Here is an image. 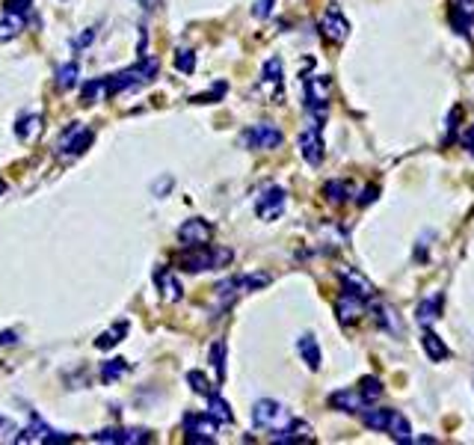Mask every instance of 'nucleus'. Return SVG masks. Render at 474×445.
I'll return each mask as SVG.
<instances>
[{
    "label": "nucleus",
    "instance_id": "obj_1",
    "mask_svg": "<svg viewBox=\"0 0 474 445\" xmlns=\"http://www.w3.org/2000/svg\"><path fill=\"white\" fill-rule=\"evenodd\" d=\"M234 253L229 246H193L190 253L181 255V267L190 270V274H199V270H222L231 264Z\"/></svg>",
    "mask_w": 474,
    "mask_h": 445
},
{
    "label": "nucleus",
    "instance_id": "obj_2",
    "mask_svg": "<svg viewBox=\"0 0 474 445\" xmlns=\"http://www.w3.org/2000/svg\"><path fill=\"white\" fill-rule=\"evenodd\" d=\"M303 86H306V107L311 113V125L320 128V122L326 119V104H329V92H332L329 78H323V74H311V78H306Z\"/></svg>",
    "mask_w": 474,
    "mask_h": 445
},
{
    "label": "nucleus",
    "instance_id": "obj_3",
    "mask_svg": "<svg viewBox=\"0 0 474 445\" xmlns=\"http://www.w3.org/2000/svg\"><path fill=\"white\" fill-rule=\"evenodd\" d=\"M160 63L157 59H143L140 66H131V69H124L119 74H113V78H107L104 86H107V92L110 95H116L122 90H131V86H140V83H148L157 74Z\"/></svg>",
    "mask_w": 474,
    "mask_h": 445
},
{
    "label": "nucleus",
    "instance_id": "obj_4",
    "mask_svg": "<svg viewBox=\"0 0 474 445\" xmlns=\"http://www.w3.org/2000/svg\"><path fill=\"white\" fill-rule=\"evenodd\" d=\"M288 422H291V413L285 410V404L273 401V398L255 401V407H252V425H255V428L273 430V434H276V430L288 428Z\"/></svg>",
    "mask_w": 474,
    "mask_h": 445
},
{
    "label": "nucleus",
    "instance_id": "obj_5",
    "mask_svg": "<svg viewBox=\"0 0 474 445\" xmlns=\"http://www.w3.org/2000/svg\"><path fill=\"white\" fill-rule=\"evenodd\" d=\"M285 205H288V193H285L282 188H267V190H261V196L255 199V214L261 220H279L285 214Z\"/></svg>",
    "mask_w": 474,
    "mask_h": 445
},
{
    "label": "nucleus",
    "instance_id": "obj_6",
    "mask_svg": "<svg viewBox=\"0 0 474 445\" xmlns=\"http://www.w3.org/2000/svg\"><path fill=\"white\" fill-rule=\"evenodd\" d=\"M240 140L249 148H276V146H282L285 137H282V131L273 125V122H261V125L246 128Z\"/></svg>",
    "mask_w": 474,
    "mask_h": 445
},
{
    "label": "nucleus",
    "instance_id": "obj_7",
    "mask_svg": "<svg viewBox=\"0 0 474 445\" xmlns=\"http://www.w3.org/2000/svg\"><path fill=\"white\" fill-rule=\"evenodd\" d=\"M95 442H113V445H140V442H148L152 434H148L145 428H104L92 434Z\"/></svg>",
    "mask_w": 474,
    "mask_h": 445
},
{
    "label": "nucleus",
    "instance_id": "obj_8",
    "mask_svg": "<svg viewBox=\"0 0 474 445\" xmlns=\"http://www.w3.org/2000/svg\"><path fill=\"white\" fill-rule=\"evenodd\" d=\"M184 430H187V442H214L217 434V422L208 413H187L184 416Z\"/></svg>",
    "mask_w": 474,
    "mask_h": 445
},
{
    "label": "nucleus",
    "instance_id": "obj_9",
    "mask_svg": "<svg viewBox=\"0 0 474 445\" xmlns=\"http://www.w3.org/2000/svg\"><path fill=\"white\" fill-rule=\"evenodd\" d=\"M210 234H214V229H210V222H208V220H202V217H193V220L181 222V229H178V241L187 246V250H193V246H205V243H210Z\"/></svg>",
    "mask_w": 474,
    "mask_h": 445
},
{
    "label": "nucleus",
    "instance_id": "obj_10",
    "mask_svg": "<svg viewBox=\"0 0 474 445\" xmlns=\"http://www.w3.org/2000/svg\"><path fill=\"white\" fill-rule=\"evenodd\" d=\"M92 140H95V134L89 131V128H83V125H74L62 134V140H59V155H69V157H74V155H83L86 148L92 146Z\"/></svg>",
    "mask_w": 474,
    "mask_h": 445
},
{
    "label": "nucleus",
    "instance_id": "obj_11",
    "mask_svg": "<svg viewBox=\"0 0 474 445\" xmlns=\"http://www.w3.org/2000/svg\"><path fill=\"white\" fill-rule=\"evenodd\" d=\"M69 439H74L71 434H57V430H51L48 428L42 418H33V422L21 430V434H15V442H69Z\"/></svg>",
    "mask_w": 474,
    "mask_h": 445
},
{
    "label": "nucleus",
    "instance_id": "obj_12",
    "mask_svg": "<svg viewBox=\"0 0 474 445\" xmlns=\"http://www.w3.org/2000/svg\"><path fill=\"white\" fill-rule=\"evenodd\" d=\"M320 33L326 36L329 42H335V45H341L347 36H350V21H347L344 15H341V9L338 6H329L326 9V15H323V21H320Z\"/></svg>",
    "mask_w": 474,
    "mask_h": 445
},
{
    "label": "nucleus",
    "instance_id": "obj_13",
    "mask_svg": "<svg viewBox=\"0 0 474 445\" xmlns=\"http://www.w3.org/2000/svg\"><path fill=\"white\" fill-rule=\"evenodd\" d=\"M296 146H299V155L306 157L308 167H320V164H323V140H320V128H315V125L306 128L303 134H299Z\"/></svg>",
    "mask_w": 474,
    "mask_h": 445
},
{
    "label": "nucleus",
    "instance_id": "obj_14",
    "mask_svg": "<svg viewBox=\"0 0 474 445\" xmlns=\"http://www.w3.org/2000/svg\"><path fill=\"white\" fill-rule=\"evenodd\" d=\"M335 315H338V320L344 327H350L361 315H365V300L356 297V294H350V291H341V297L335 300Z\"/></svg>",
    "mask_w": 474,
    "mask_h": 445
},
{
    "label": "nucleus",
    "instance_id": "obj_15",
    "mask_svg": "<svg viewBox=\"0 0 474 445\" xmlns=\"http://www.w3.org/2000/svg\"><path fill=\"white\" fill-rule=\"evenodd\" d=\"M368 404L371 401L359 389H338L329 395V407H335V410H341V413H361Z\"/></svg>",
    "mask_w": 474,
    "mask_h": 445
},
{
    "label": "nucleus",
    "instance_id": "obj_16",
    "mask_svg": "<svg viewBox=\"0 0 474 445\" xmlns=\"http://www.w3.org/2000/svg\"><path fill=\"white\" fill-rule=\"evenodd\" d=\"M341 282H344V291L361 297V300H373V294H377L373 282H371L368 276H361L356 267H344V270H341Z\"/></svg>",
    "mask_w": 474,
    "mask_h": 445
},
{
    "label": "nucleus",
    "instance_id": "obj_17",
    "mask_svg": "<svg viewBox=\"0 0 474 445\" xmlns=\"http://www.w3.org/2000/svg\"><path fill=\"white\" fill-rule=\"evenodd\" d=\"M315 437H311V425L308 422H288V428H282L273 434V442H285V445H291V442H311Z\"/></svg>",
    "mask_w": 474,
    "mask_h": 445
},
{
    "label": "nucleus",
    "instance_id": "obj_18",
    "mask_svg": "<svg viewBox=\"0 0 474 445\" xmlns=\"http://www.w3.org/2000/svg\"><path fill=\"white\" fill-rule=\"evenodd\" d=\"M296 351H299L303 362H306L311 371L320 368V348H317V339L311 336V332H303V336L296 339Z\"/></svg>",
    "mask_w": 474,
    "mask_h": 445
},
{
    "label": "nucleus",
    "instance_id": "obj_19",
    "mask_svg": "<svg viewBox=\"0 0 474 445\" xmlns=\"http://www.w3.org/2000/svg\"><path fill=\"white\" fill-rule=\"evenodd\" d=\"M210 418H214L217 425H231L234 422V413H231V407H229V401L222 398V395H217V392H210L208 395V410H205Z\"/></svg>",
    "mask_w": 474,
    "mask_h": 445
},
{
    "label": "nucleus",
    "instance_id": "obj_20",
    "mask_svg": "<svg viewBox=\"0 0 474 445\" xmlns=\"http://www.w3.org/2000/svg\"><path fill=\"white\" fill-rule=\"evenodd\" d=\"M451 18H454V30L459 36H468V27L474 21V0H457Z\"/></svg>",
    "mask_w": 474,
    "mask_h": 445
},
{
    "label": "nucleus",
    "instance_id": "obj_21",
    "mask_svg": "<svg viewBox=\"0 0 474 445\" xmlns=\"http://www.w3.org/2000/svg\"><path fill=\"white\" fill-rule=\"evenodd\" d=\"M385 430L392 434L394 442H412V428H409V418H406L403 413H397V410H392Z\"/></svg>",
    "mask_w": 474,
    "mask_h": 445
},
{
    "label": "nucleus",
    "instance_id": "obj_22",
    "mask_svg": "<svg viewBox=\"0 0 474 445\" xmlns=\"http://www.w3.org/2000/svg\"><path fill=\"white\" fill-rule=\"evenodd\" d=\"M24 30V15L21 12H3V18H0V42H9L15 39V36Z\"/></svg>",
    "mask_w": 474,
    "mask_h": 445
},
{
    "label": "nucleus",
    "instance_id": "obj_23",
    "mask_svg": "<svg viewBox=\"0 0 474 445\" xmlns=\"http://www.w3.org/2000/svg\"><path fill=\"white\" fill-rule=\"evenodd\" d=\"M155 282H157V288L164 291L166 300H181V282L169 274V270H157L155 274Z\"/></svg>",
    "mask_w": 474,
    "mask_h": 445
},
{
    "label": "nucleus",
    "instance_id": "obj_24",
    "mask_svg": "<svg viewBox=\"0 0 474 445\" xmlns=\"http://www.w3.org/2000/svg\"><path fill=\"white\" fill-rule=\"evenodd\" d=\"M424 351H427V356H430L433 362H442L445 356H447V344H445L439 336H436L433 330L424 327Z\"/></svg>",
    "mask_w": 474,
    "mask_h": 445
},
{
    "label": "nucleus",
    "instance_id": "obj_25",
    "mask_svg": "<svg viewBox=\"0 0 474 445\" xmlns=\"http://www.w3.org/2000/svg\"><path fill=\"white\" fill-rule=\"evenodd\" d=\"M439 306H442V297L436 294V297H430V300H424L421 306H418V324L421 327H430L436 318H439Z\"/></svg>",
    "mask_w": 474,
    "mask_h": 445
},
{
    "label": "nucleus",
    "instance_id": "obj_26",
    "mask_svg": "<svg viewBox=\"0 0 474 445\" xmlns=\"http://www.w3.org/2000/svg\"><path fill=\"white\" fill-rule=\"evenodd\" d=\"M210 365H214V371H217V383L226 380V341L210 344Z\"/></svg>",
    "mask_w": 474,
    "mask_h": 445
},
{
    "label": "nucleus",
    "instance_id": "obj_27",
    "mask_svg": "<svg viewBox=\"0 0 474 445\" xmlns=\"http://www.w3.org/2000/svg\"><path fill=\"white\" fill-rule=\"evenodd\" d=\"M389 416H392V410H371V407H365V410H361V422H365L371 430H385Z\"/></svg>",
    "mask_w": 474,
    "mask_h": 445
},
{
    "label": "nucleus",
    "instance_id": "obj_28",
    "mask_svg": "<svg viewBox=\"0 0 474 445\" xmlns=\"http://www.w3.org/2000/svg\"><path fill=\"white\" fill-rule=\"evenodd\" d=\"M78 74H80V66H78V63H66V66L57 71V86H59V90H71V86L78 83Z\"/></svg>",
    "mask_w": 474,
    "mask_h": 445
},
{
    "label": "nucleus",
    "instance_id": "obj_29",
    "mask_svg": "<svg viewBox=\"0 0 474 445\" xmlns=\"http://www.w3.org/2000/svg\"><path fill=\"white\" fill-rule=\"evenodd\" d=\"M124 324H116L113 330H107V332H101V336H98V341H95V348L98 351H107V348H113V344H119L122 341V336H124Z\"/></svg>",
    "mask_w": 474,
    "mask_h": 445
},
{
    "label": "nucleus",
    "instance_id": "obj_30",
    "mask_svg": "<svg viewBox=\"0 0 474 445\" xmlns=\"http://www.w3.org/2000/svg\"><path fill=\"white\" fill-rule=\"evenodd\" d=\"M323 193H326V199H329V202L341 205V202H347V196H350V188H347L344 181H326V188H323Z\"/></svg>",
    "mask_w": 474,
    "mask_h": 445
},
{
    "label": "nucleus",
    "instance_id": "obj_31",
    "mask_svg": "<svg viewBox=\"0 0 474 445\" xmlns=\"http://www.w3.org/2000/svg\"><path fill=\"white\" fill-rule=\"evenodd\" d=\"M264 80L270 83V86H282V59L279 57H270L267 63H264Z\"/></svg>",
    "mask_w": 474,
    "mask_h": 445
},
{
    "label": "nucleus",
    "instance_id": "obj_32",
    "mask_svg": "<svg viewBox=\"0 0 474 445\" xmlns=\"http://www.w3.org/2000/svg\"><path fill=\"white\" fill-rule=\"evenodd\" d=\"M373 318H377V324L385 327V330H397V318L389 306H382V303H373Z\"/></svg>",
    "mask_w": 474,
    "mask_h": 445
},
{
    "label": "nucleus",
    "instance_id": "obj_33",
    "mask_svg": "<svg viewBox=\"0 0 474 445\" xmlns=\"http://www.w3.org/2000/svg\"><path fill=\"white\" fill-rule=\"evenodd\" d=\"M187 383H190V389L196 395H210L214 392V386L208 383V377L202 374V371H187Z\"/></svg>",
    "mask_w": 474,
    "mask_h": 445
},
{
    "label": "nucleus",
    "instance_id": "obj_34",
    "mask_svg": "<svg viewBox=\"0 0 474 445\" xmlns=\"http://www.w3.org/2000/svg\"><path fill=\"white\" fill-rule=\"evenodd\" d=\"M359 392L365 395L368 401H377L380 395H382V383H380V377H361V386H359Z\"/></svg>",
    "mask_w": 474,
    "mask_h": 445
},
{
    "label": "nucleus",
    "instance_id": "obj_35",
    "mask_svg": "<svg viewBox=\"0 0 474 445\" xmlns=\"http://www.w3.org/2000/svg\"><path fill=\"white\" fill-rule=\"evenodd\" d=\"M124 371H128V362H124V360H110V362H104V368H101V380L110 383V380L122 377Z\"/></svg>",
    "mask_w": 474,
    "mask_h": 445
},
{
    "label": "nucleus",
    "instance_id": "obj_36",
    "mask_svg": "<svg viewBox=\"0 0 474 445\" xmlns=\"http://www.w3.org/2000/svg\"><path fill=\"white\" fill-rule=\"evenodd\" d=\"M175 69L184 71V74H193V69H196V54L187 51V48H184V51H178V54H175Z\"/></svg>",
    "mask_w": 474,
    "mask_h": 445
},
{
    "label": "nucleus",
    "instance_id": "obj_37",
    "mask_svg": "<svg viewBox=\"0 0 474 445\" xmlns=\"http://www.w3.org/2000/svg\"><path fill=\"white\" fill-rule=\"evenodd\" d=\"M39 128H42V119H36V116H27V119H21L18 125H15V134H18L21 140H27L30 134H33V131H39Z\"/></svg>",
    "mask_w": 474,
    "mask_h": 445
},
{
    "label": "nucleus",
    "instance_id": "obj_38",
    "mask_svg": "<svg viewBox=\"0 0 474 445\" xmlns=\"http://www.w3.org/2000/svg\"><path fill=\"white\" fill-rule=\"evenodd\" d=\"M101 90H107L101 78H95V80L86 83L83 86V104H95V98H98V92H101Z\"/></svg>",
    "mask_w": 474,
    "mask_h": 445
},
{
    "label": "nucleus",
    "instance_id": "obj_39",
    "mask_svg": "<svg viewBox=\"0 0 474 445\" xmlns=\"http://www.w3.org/2000/svg\"><path fill=\"white\" fill-rule=\"evenodd\" d=\"M273 3H276V0H258L255 3V18H267L273 12Z\"/></svg>",
    "mask_w": 474,
    "mask_h": 445
},
{
    "label": "nucleus",
    "instance_id": "obj_40",
    "mask_svg": "<svg viewBox=\"0 0 474 445\" xmlns=\"http://www.w3.org/2000/svg\"><path fill=\"white\" fill-rule=\"evenodd\" d=\"M6 9H9V12H21V15H27L30 0H6Z\"/></svg>",
    "mask_w": 474,
    "mask_h": 445
},
{
    "label": "nucleus",
    "instance_id": "obj_41",
    "mask_svg": "<svg viewBox=\"0 0 474 445\" xmlns=\"http://www.w3.org/2000/svg\"><path fill=\"white\" fill-rule=\"evenodd\" d=\"M92 39H95V33H92V30H86V33H80L78 39H74V48H83V45H89Z\"/></svg>",
    "mask_w": 474,
    "mask_h": 445
},
{
    "label": "nucleus",
    "instance_id": "obj_42",
    "mask_svg": "<svg viewBox=\"0 0 474 445\" xmlns=\"http://www.w3.org/2000/svg\"><path fill=\"white\" fill-rule=\"evenodd\" d=\"M12 341H18V332H12V330L0 332V344H12Z\"/></svg>",
    "mask_w": 474,
    "mask_h": 445
},
{
    "label": "nucleus",
    "instance_id": "obj_43",
    "mask_svg": "<svg viewBox=\"0 0 474 445\" xmlns=\"http://www.w3.org/2000/svg\"><path fill=\"white\" fill-rule=\"evenodd\" d=\"M373 196H377V188H368L365 193H361V199H359V205H368V202H373Z\"/></svg>",
    "mask_w": 474,
    "mask_h": 445
},
{
    "label": "nucleus",
    "instance_id": "obj_44",
    "mask_svg": "<svg viewBox=\"0 0 474 445\" xmlns=\"http://www.w3.org/2000/svg\"><path fill=\"white\" fill-rule=\"evenodd\" d=\"M466 146H468V152L474 155V128H471V131L466 134Z\"/></svg>",
    "mask_w": 474,
    "mask_h": 445
},
{
    "label": "nucleus",
    "instance_id": "obj_45",
    "mask_svg": "<svg viewBox=\"0 0 474 445\" xmlns=\"http://www.w3.org/2000/svg\"><path fill=\"white\" fill-rule=\"evenodd\" d=\"M3 190H6V181H3V178H0V193H3Z\"/></svg>",
    "mask_w": 474,
    "mask_h": 445
}]
</instances>
